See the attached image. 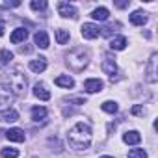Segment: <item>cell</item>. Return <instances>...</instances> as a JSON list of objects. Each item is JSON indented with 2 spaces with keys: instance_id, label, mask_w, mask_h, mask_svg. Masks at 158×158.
<instances>
[{
  "instance_id": "cell-1",
  "label": "cell",
  "mask_w": 158,
  "mask_h": 158,
  "mask_svg": "<svg viewBox=\"0 0 158 158\" xmlns=\"http://www.w3.org/2000/svg\"><path fill=\"white\" fill-rule=\"evenodd\" d=\"M67 139H69V145L76 151H84L89 147L91 143V128L84 123H76L69 134H67Z\"/></svg>"
},
{
  "instance_id": "cell-2",
  "label": "cell",
  "mask_w": 158,
  "mask_h": 158,
  "mask_svg": "<svg viewBox=\"0 0 158 158\" xmlns=\"http://www.w3.org/2000/svg\"><path fill=\"white\" fill-rule=\"evenodd\" d=\"M88 52L84 48H74L67 54V65L74 71V73H80L84 71V67L88 65Z\"/></svg>"
},
{
  "instance_id": "cell-3",
  "label": "cell",
  "mask_w": 158,
  "mask_h": 158,
  "mask_svg": "<svg viewBox=\"0 0 158 158\" xmlns=\"http://www.w3.org/2000/svg\"><path fill=\"white\" fill-rule=\"evenodd\" d=\"M10 89H13L17 95H24L26 91V76L21 73L19 67L10 74Z\"/></svg>"
},
{
  "instance_id": "cell-4",
  "label": "cell",
  "mask_w": 158,
  "mask_h": 158,
  "mask_svg": "<svg viewBox=\"0 0 158 158\" xmlns=\"http://www.w3.org/2000/svg\"><path fill=\"white\" fill-rule=\"evenodd\" d=\"M11 101H13V95H11L10 86L0 84V108H4V106L11 104Z\"/></svg>"
},
{
  "instance_id": "cell-5",
  "label": "cell",
  "mask_w": 158,
  "mask_h": 158,
  "mask_svg": "<svg viewBox=\"0 0 158 158\" xmlns=\"http://www.w3.org/2000/svg\"><path fill=\"white\" fill-rule=\"evenodd\" d=\"M58 13L61 17H71V19H76V8L73 4H67V2H60L58 4Z\"/></svg>"
},
{
  "instance_id": "cell-6",
  "label": "cell",
  "mask_w": 158,
  "mask_h": 158,
  "mask_svg": "<svg viewBox=\"0 0 158 158\" xmlns=\"http://www.w3.org/2000/svg\"><path fill=\"white\" fill-rule=\"evenodd\" d=\"M99 34H101V28H99L97 24L86 23V24L82 26V35H84L86 39H95V37H99Z\"/></svg>"
},
{
  "instance_id": "cell-7",
  "label": "cell",
  "mask_w": 158,
  "mask_h": 158,
  "mask_svg": "<svg viewBox=\"0 0 158 158\" xmlns=\"http://www.w3.org/2000/svg\"><path fill=\"white\" fill-rule=\"evenodd\" d=\"M84 89L89 91V93H97V91H102V82L99 78H88L84 82Z\"/></svg>"
},
{
  "instance_id": "cell-8",
  "label": "cell",
  "mask_w": 158,
  "mask_h": 158,
  "mask_svg": "<svg viewBox=\"0 0 158 158\" xmlns=\"http://www.w3.org/2000/svg\"><path fill=\"white\" fill-rule=\"evenodd\" d=\"M101 69H102L106 74H110V76H112V74L115 73V69H117V67H115V58H112L110 54H106V56H104V60H102Z\"/></svg>"
},
{
  "instance_id": "cell-9",
  "label": "cell",
  "mask_w": 158,
  "mask_h": 158,
  "mask_svg": "<svg viewBox=\"0 0 158 158\" xmlns=\"http://www.w3.org/2000/svg\"><path fill=\"white\" fill-rule=\"evenodd\" d=\"M154 65H156V54H152L151 56V60H149V63H147V80L151 82V84H154L156 82V69H154Z\"/></svg>"
},
{
  "instance_id": "cell-10",
  "label": "cell",
  "mask_w": 158,
  "mask_h": 158,
  "mask_svg": "<svg viewBox=\"0 0 158 158\" xmlns=\"http://www.w3.org/2000/svg\"><path fill=\"white\" fill-rule=\"evenodd\" d=\"M6 138H8L10 141L21 143V141H24V132H23L21 128H10V130L6 132Z\"/></svg>"
},
{
  "instance_id": "cell-11",
  "label": "cell",
  "mask_w": 158,
  "mask_h": 158,
  "mask_svg": "<svg viewBox=\"0 0 158 158\" xmlns=\"http://www.w3.org/2000/svg\"><path fill=\"white\" fill-rule=\"evenodd\" d=\"M19 119V114L17 110H4V112H0V121H4V123H15Z\"/></svg>"
},
{
  "instance_id": "cell-12",
  "label": "cell",
  "mask_w": 158,
  "mask_h": 158,
  "mask_svg": "<svg viewBox=\"0 0 158 158\" xmlns=\"http://www.w3.org/2000/svg\"><path fill=\"white\" fill-rule=\"evenodd\" d=\"M26 37H28V30H24V28H17V30L11 34L10 41H11L13 45H17V43H21V41H24Z\"/></svg>"
},
{
  "instance_id": "cell-13",
  "label": "cell",
  "mask_w": 158,
  "mask_h": 158,
  "mask_svg": "<svg viewBox=\"0 0 158 158\" xmlns=\"http://www.w3.org/2000/svg\"><path fill=\"white\" fill-rule=\"evenodd\" d=\"M34 41H35V45H37L39 48H47V47H48V35H47V32L39 30V32L34 35Z\"/></svg>"
},
{
  "instance_id": "cell-14",
  "label": "cell",
  "mask_w": 158,
  "mask_h": 158,
  "mask_svg": "<svg viewBox=\"0 0 158 158\" xmlns=\"http://www.w3.org/2000/svg\"><path fill=\"white\" fill-rule=\"evenodd\" d=\"M30 69H32L34 73H43V71L47 69V60H45V58H35V60H32V61H30Z\"/></svg>"
},
{
  "instance_id": "cell-15",
  "label": "cell",
  "mask_w": 158,
  "mask_h": 158,
  "mask_svg": "<svg viewBox=\"0 0 158 158\" xmlns=\"http://www.w3.org/2000/svg\"><path fill=\"white\" fill-rule=\"evenodd\" d=\"M123 141H125V143H128V145H136V143H139V141H141V136H139V132L130 130V132H125Z\"/></svg>"
},
{
  "instance_id": "cell-16",
  "label": "cell",
  "mask_w": 158,
  "mask_h": 158,
  "mask_svg": "<svg viewBox=\"0 0 158 158\" xmlns=\"http://www.w3.org/2000/svg\"><path fill=\"white\" fill-rule=\"evenodd\" d=\"M130 23L136 24V26H143V24L147 23V13H143V11H134V13L130 15Z\"/></svg>"
},
{
  "instance_id": "cell-17",
  "label": "cell",
  "mask_w": 158,
  "mask_h": 158,
  "mask_svg": "<svg viewBox=\"0 0 158 158\" xmlns=\"http://www.w3.org/2000/svg\"><path fill=\"white\" fill-rule=\"evenodd\" d=\"M34 95H35L37 99H41V101H48V99H50V91H47V88H45L43 84H35Z\"/></svg>"
},
{
  "instance_id": "cell-18",
  "label": "cell",
  "mask_w": 158,
  "mask_h": 158,
  "mask_svg": "<svg viewBox=\"0 0 158 158\" xmlns=\"http://www.w3.org/2000/svg\"><path fill=\"white\" fill-rule=\"evenodd\" d=\"M54 84L56 86H60V88H73L74 86V80H73V78L71 76H65V74H61V76H58L56 78V80H54Z\"/></svg>"
},
{
  "instance_id": "cell-19",
  "label": "cell",
  "mask_w": 158,
  "mask_h": 158,
  "mask_svg": "<svg viewBox=\"0 0 158 158\" xmlns=\"http://www.w3.org/2000/svg\"><path fill=\"white\" fill-rule=\"evenodd\" d=\"M125 47H127V39L123 35H119V37H115V39L110 41V48L112 50H123Z\"/></svg>"
},
{
  "instance_id": "cell-20",
  "label": "cell",
  "mask_w": 158,
  "mask_h": 158,
  "mask_svg": "<svg viewBox=\"0 0 158 158\" xmlns=\"http://www.w3.org/2000/svg\"><path fill=\"white\" fill-rule=\"evenodd\" d=\"M45 117H47V108H43V106L32 108V119L34 121H43Z\"/></svg>"
},
{
  "instance_id": "cell-21",
  "label": "cell",
  "mask_w": 158,
  "mask_h": 158,
  "mask_svg": "<svg viewBox=\"0 0 158 158\" xmlns=\"http://www.w3.org/2000/svg\"><path fill=\"white\" fill-rule=\"evenodd\" d=\"M108 15H110V13H108V10H106V8H97V10L91 13V17H93L95 21H106V19H108Z\"/></svg>"
},
{
  "instance_id": "cell-22",
  "label": "cell",
  "mask_w": 158,
  "mask_h": 158,
  "mask_svg": "<svg viewBox=\"0 0 158 158\" xmlns=\"http://www.w3.org/2000/svg\"><path fill=\"white\" fill-rule=\"evenodd\" d=\"M56 41H58V45H65L69 41V32L67 30H56Z\"/></svg>"
},
{
  "instance_id": "cell-23",
  "label": "cell",
  "mask_w": 158,
  "mask_h": 158,
  "mask_svg": "<svg viewBox=\"0 0 158 158\" xmlns=\"http://www.w3.org/2000/svg\"><path fill=\"white\" fill-rule=\"evenodd\" d=\"M2 158H19V151L13 147H6L2 149Z\"/></svg>"
},
{
  "instance_id": "cell-24",
  "label": "cell",
  "mask_w": 158,
  "mask_h": 158,
  "mask_svg": "<svg viewBox=\"0 0 158 158\" xmlns=\"http://www.w3.org/2000/svg\"><path fill=\"white\" fill-rule=\"evenodd\" d=\"M11 60H13V54L10 50H2V52H0V65H8Z\"/></svg>"
},
{
  "instance_id": "cell-25",
  "label": "cell",
  "mask_w": 158,
  "mask_h": 158,
  "mask_svg": "<svg viewBox=\"0 0 158 158\" xmlns=\"http://www.w3.org/2000/svg\"><path fill=\"white\" fill-rule=\"evenodd\" d=\"M106 114H115L117 112V104L115 102H112V101H106V102H102V106H101Z\"/></svg>"
},
{
  "instance_id": "cell-26",
  "label": "cell",
  "mask_w": 158,
  "mask_h": 158,
  "mask_svg": "<svg viewBox=\"0 0 158 158\" xmlns=\"http://www.w3.org/2000/svg\"><path fill=\"white\" fill-rule=\"evenodd\" d=\"M128 158H147V152L143 149H132L128 152Z\"/></svg>"
},
{
  "instance_id": "cell-27",
  "label": "cell",
  "mask_w": 158,
  "mask_h": 158,
  "mask_svg": "<svg viewBox=\"0 0 158 158\" xmlns=\"http://www.w3.org/2000/svg\"><path fill=\"white\" fill-rule=\"evenodd\" d=\"M30 6H32V10H35V11H37V10H45V8H47V2H43V0H41V2L34 0V2H32Z\"/></svg>"
},
{
  "instance_id": "cell-28",
  "label": "cell",
  "mask_w": 158,
  "mask_h": 158,
  "mask_svg": "<svg viewBox=\"0 0 158 158\" xmlns=\"http://www.w3.org/2000/svg\"><path fill=\"white\" fill-rule=\"evenodd\" d=\"M130 112H132V115H143V112H145V110H143V106H134Z\"/></svg>"
},
{
  "instance_id": "cell-29",
  "label": "cell",
  "mask_w": 158,
  "mask_h": 158,
  "mask_svg": "<svg viewBox=\"0 0 158 158\" xmlns=\"http://www.w3.org/2000/svg\"><path fill=\"white\" fill-rule=\"evenodd\" d=\"M67 101L69 102H76V104H86V99H82V97H71Z\"/></svg>"
},
{
  "instance_id": "cell-30",
  "label": "cell",
  "mask_w": 158,
  "mask_h": 158,
  "mask_svg": "<svg viewBox=\"0 0 158 158\" xmlns=\"http://www.w3.org/2000/svg\"><path fill=\"white\" fill-rule=\"evenodd\" d=\"M115 6H117V8H127L128 2H115Z\"/></svg>"
},
{
  "instance_id": "cell-31",
  "label": "cell",
  "mask_w": 158,
  "mask_h": 158,
  "mask_svg": "<svg viewBox=\"0 0 158 158\" xmlns=\"http://www.w3.org/2000/svg\"><path fill=\"white\" fill-rule=\"evenodd\" d=\"M30 50H32V48H30V47H21V52H23V54H24V52H26V54H28V52H30Z\"/></svg>"
},
{
  "instance_id": "cell-32",
  "label": "cell",
  "mask_w": 158,
  "mask_h": 158,
  "mask_svg": "<svg viewBox=\"0 0 158 158\" xmlns=\"http://www.w3.org/2000/svg\"><path fill=\"white\" fill-rule=\"evenodd\" d=\"M2 35H4V24L0 23V37H2Z\"/></svg>"
},
{
  "instance_id": "cell-33",
  "label": "cell",
  "mask_w": 158,
  "mask_h": 158,
  "mask_svg": "<svg viewBox=\"0 0 158 158\" xmlns=\"http://www.w3.org/2000/svg\"><path fill=\"white\" fill-rule=\"evenodd\" d=\"M101 158H112V156H101Z\"/></svg>"
}]
</instances>
